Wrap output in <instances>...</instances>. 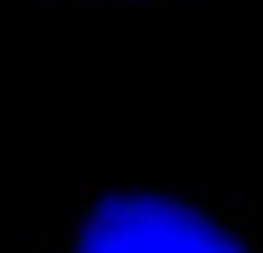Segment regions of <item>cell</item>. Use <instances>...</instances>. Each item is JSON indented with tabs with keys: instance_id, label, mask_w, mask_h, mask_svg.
Returning <instances> with one entry per match:
<instances>
[{
	"instance_id": "cell-1",
	"label": "cell",
	"mask_w": 263,
	"mask_h": 253,
	"mask_svg": "<svg viewBox=\"0 0 263 253\" xmlns=\"http://www.w3.org/2000/svg\"><path fill=\"white\" fill-rule=\"evenodd\" d=\"M30 253H263V219L238 193H89Z\"/></svg>"
},
{
	"instance_id": "cell-2",
	"label": "cell",
	"mask_w": 263,
	"mask_h": 253,
	"mask_svg": "<svg viewBox=\"0 0 263 253\" xmlns=\"http://www.w3.org/2000/svg\"><path fill=\"white\" fill-rule=\"evenodd\" d=\"M50 5H164V0H50Z\"/></svg>"
}]
</instances>
